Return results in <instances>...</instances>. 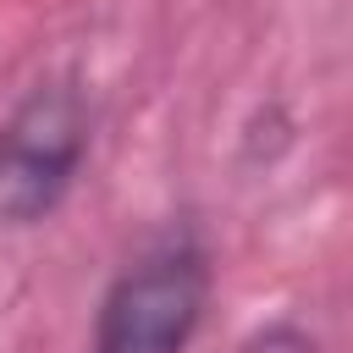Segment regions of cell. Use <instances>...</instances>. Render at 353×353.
Segmentation results:
<instances>
[{
  "instance_id": "6da1fadb",
  "label": "cell",
  "mask_w": 353,
  "mask_h": 353,
  "mask_svg": "<svg viewBox=\"0 0 353 353\" xmlns=\"http://www.w3.org/2000/svg\"><path fill=\"white\" fill-rule=\"evenodd\" d=\"M210 298V259L193 237L138 254L99 298L94 353H188Z\"/></svg>"
},
{
  "instance_id": "7a4b0ae2",
  "label": "cell",
  "mask_w": 353,
  "mask_h": 353,
  "mask_svg": "<svg viewBox=\"0 0 353 353\" xmlns=\"http://www.w3.org/2000/svg\"><path fill=\"white\" fill-rule=\"evenodd\" d=\"M88 127L94 116L77 77L39 83L0 121V226H33L66 199L88 154Z\"/></svg>"
},
{
  "instance_id": "3957f363",
  "label": "cell",
  "mask_w": 353,
  "mask_h": 353,
  "mask_svg": "<svg viewBox=\"0 0 353 353\" xmlns=\"http://www.w3.org/2000/svg\"><path fill=\"white\" fill-rule=\"evenodd\" d=\"M237 353H320V342H314L303 325H292V320H270V325H259Z\"/></svg>"
}]
</instances>
